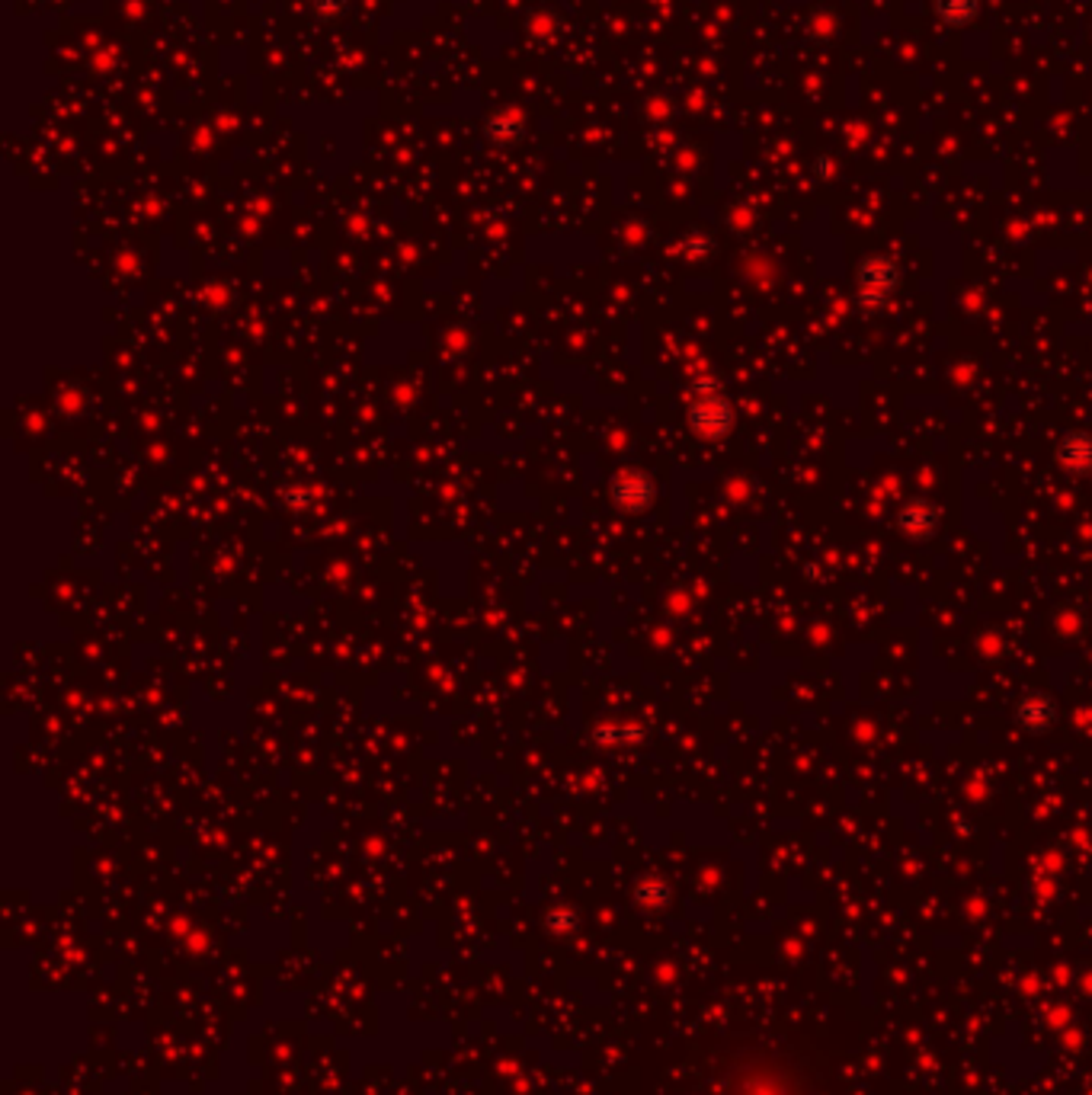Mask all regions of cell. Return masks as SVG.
I'll return each mask as SVG.
<instances>
[{"label":"cell","mask_w":1092,"mask_h":1095,"mask_svg":"<svg viewBox=\"0 0 1092 1095\" xmlns=\"http://www.w3.org/2000/svg\"><path fill=\"white\" fill-rule=\"evenodd\" d=\"M897 283H900V270H897L894 260L868 257L859 266V302L865 308H875L897 289Z\"/></svg>","instance_id":"cell-1"},{"label":"cell","mask_w":1092,"mask_h":1095,"mask_svg":"<svg viewBox=\"0 0 1092 1095\" xmlns=\"http://www.w3.org/2000/svg\"><path fill=\"white\" fill-rule=\"evenodd\" d=\"M1060 462L1073 471H1092V436L1086 433H1070L1060 442Z\"/></svg>","instance_id":"cell-2"},{"label":"cell","mask_w":1092,"mask_h":1095,"mask_svg":"<svg viewBox=\"0 0 1092 1095\" xmlns=\"http://www.w3.org/2000/svg\"><path fill=\"white\" fill-rule=\"evenodd\" d=\"M936 13L946 26H968L978 20L981 0H936Z\"/></svg>","instance_id":"cell-3"},{"label":"cell","mask_w":1092,"mask_h":1095,"mask_svg":"<svg viewBox=\"0 0 1092 1095\" xmlns=\"http://www.w3.org/2000/svg\"><path fill=\"white\" fill-rule=\"evenodd\" d=\"M1022 708H1031V712H1035V718H1031V721H1025L1031 731H1038V728H1047V724L1054 721V705L1047 702L1044 695H1041V699H1028V702H1025Z\"/></svg>","instance_id":"cell-4"},{"label":"cell","mask_w":1092,"mask_h":1095,"mask_svg":"<svg viewBox=\"0 0 1092 1095\" xmlns=\"http://www.w3.org/2000/svg\"><path fill=\"white\" fill-rule=\"evenodd\" d=\"M318 7H321V10H333V13H336V10H343V7H346V0H318Z\"/></svg>","instance_id":"cell-5"}]
</instances>
